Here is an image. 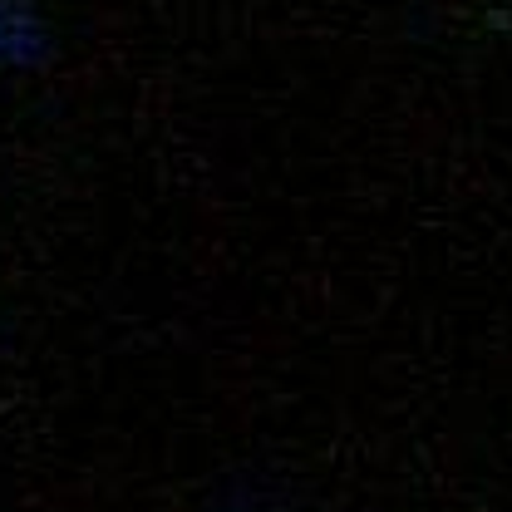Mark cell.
Returning <instances> with one entry per match:
<instances>
[{
  "label": "cell",
  "mask_w": 512,
  "mask_h": 512,
  "mask_svg": "<svg viewBox=\"0 0 512 512\" xmlns=\"http://www.w3.org/2000/svg\"><path fill=\"white\" fill-rule=\"evenodd\" d=\"M25 30H30V25H15L10 5L0 0V55H10V60H15V55H25V50L15 45V35H25Z\"/></svg>",
  "instance_id": "6da1fadb"
}]
</instances>
